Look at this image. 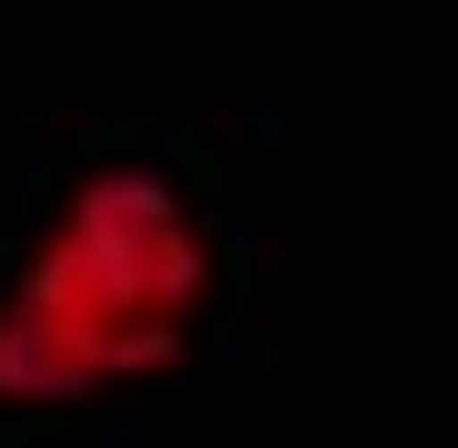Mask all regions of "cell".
Segmentation results:
<instances>
[{
    "label": "cell",
    "mask_w": 458,
    "mask_h": 448,
    "mask_svg": "<svg viewBox=\"0 0 458 448\" xmlns=\"http://www.w3.org/2000/svg\"><path fill=\"white\" fill-rule=\"evenodd\" d=\"M204 306V234L153 173H102L62 204L0 306V398L51 408L164 367Z\"/></svg>",
    "instance_id": "obj_1"
}]
</instances>
